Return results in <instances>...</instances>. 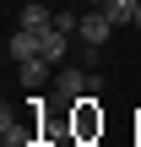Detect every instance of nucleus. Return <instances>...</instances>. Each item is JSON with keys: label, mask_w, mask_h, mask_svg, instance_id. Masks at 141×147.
Masks as SVG:
<instances>
[{"label": "nucleus", "mask_w": 141, "mask_h": 147, "mask_svg": "<svg viewBox=\"0 0 141 147\" xmlns=\"http://www.w3.org/2000/svg\"><path fill=\"white\" fill-rule=\"evenodd\" d=\"M76 33H82V44H92V49H98V44H109V33H114V22L103 16V5H92V11L82 16V27H76Z\"/></svg>", "instance_id": "obj_2"}, {"label": "nucleus", "mask_w": 141, "mask_h": 147, "mask_svg": "<svg viewBox=\"0 0 141 147\" xmlns=\"http://www.w3.org/2000/svg\"><path fill=\"white\" fill-rule=\"evenodd\" d=\"M136 27H141V0H136Z\"/></svg>", "instance_id": "obj_10"}, {"label": "nucleus", "mask_w": 141, "mask_h": 147, "mask_svg": "<svg viewBox=\"0 0 141 147\" xmlns=\"http://www.w3.org/2000/svg\"><path fill=\"white\" fill-rule=\"evenodd\" d=\"M5 49H11V60H38V55H43V49H38V33H33V27H16Z\"/></svg>", "instance_id": "obj_3"}, {"label": "nucleus", "mask_w": 141, "mask_h": 147, "mask_svg": "<svg viewBox=\"0 0 141 147\" xmlns=\"http://www.w3.org/2000/svg\"><path fill=\"white\" fill-rule=\"evenodd\" d=\"M22 27H33V33H43V27H54V11H49L43 0H27V5H22Z\"/></svg>", "instance_id": "obj_4"}, {"label": "nucleus", "mask_w": 141, "mask_h": 147, "mask_svg": "<svg viewBox=\"0 0 141 147\" xmlns=\"http://www.w3.org/2000/svg\"><path fill=\"white\" fill-rule=\"evenodd\" d=\"M65 38H71V33H60V27H43V33H38V49H43V60H65Z\"/></svg>", "instance_id": "obj_5"}, {"label": "nucleus", "mask_w": 141, "mask_h": 147, "mask_svg": "<svg viewBox=\"0 0 141 147\" xmlns=\"http://www.w3.org/2000/svg\"><path fill=\"white\" fill-rule=\"evenodd\" d=\"M103 16H109L114 27H125V22H136V0H109V5H103Z\"/></svg>", "instance_id": "obj_7"}, {"label": "nucleus", "mask_w": 141, "mask_h": 147, "mask_svg": "<svg viewBox=\"0 0 141 147\" xmlns=\"http://www.w3.org/2000/svg\"><path fill=\"white\" fill-rule=\"evenodd\" d=\"M98 93V76H87L82 65H65L60 76H54V98L60 104H82V98H92Z\"/></svg>", "instance_id": "obj_1"}, {"label": "nucleus", "mask_w": 141, "mask_h": 147, "mask_svg": "<svg viewBox=\"0 0 141 147\" xmlns=\"http://www.w3.org/2000/svg\"><path fill=\"white\" fill-rule=\"evenodd\" d=\"M49 82V60L38 55V60H22V87H43Z\"/></svg>", "instance_id": "obj_6"}, {"label": "nucleus", "mask_w": 141, "mask_h": 147, "mask_svg": "<svg viewBox=\"0 0 141 147\" xmlns=\"http://www.w3.org/2000/svg\"><path fill=\"white\" fill-rule=\"evenodd\" d=\"M71 5H109V0H71Z\"/></svg>", "instance_id": "obj_9"}, {"label": "nucleus", "mask_w": 141, "mask_h": 147, "mask_svg": "<svg viewBox=\"0 0 141 147\" xmlns=\"http://www.w3.org/2000/svg\"><path fill=\"white\" fill-rule=\"evenodd\" d=\"M0 136H5V147H22V142H27V125L11 120V109H5V115H0Z\"/></svg>", "instance_id": "obj_8"}]
</instances>
